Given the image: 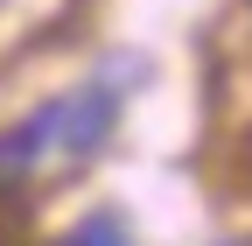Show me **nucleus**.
<instances>
[{
	"label": "nucleus",
	"mask_w": 252,
	"mask_h": 246,
	"mask_svg": "<svg viewBox=\"0 0 252 246\" xmlns=\"http://www.w3.org/2000/svg\"><path fill=\"white\" fill-rule=\"evenodd\" d=\"M56 246H133V232H126L119 211H91V218H84V225H70Z\"/></svg>",
	"instance_id": "obj_2"
},
{
	"label": "nucleus",
	"mask_w": 252,
	"mask_h": 246,
	"mask_svg": "<svg viewBox=\"0 0 252 246\" xmlns=\"http://www.w3.org/2000/svg\"><path fill=\"white\" fill-rule=\"evenodd\" d=\"M35 113H42L49 155L91 162V155L112 141V127H119V91H112V84H77V91H63V99H49V106H35Z\"/></svg>",
	"instance_id": "obj_1"
}]
</instances>
